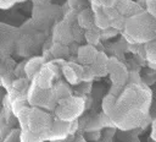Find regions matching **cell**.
<instances>
[{
    "instance_id": "5bb4252c",
    "label": "cell",
    "mask_w": 156,
    "mask_h": 142,
    "mask_svg": "<svg viewBox=\"0 0 156 142\" xmlns=\"http://www.w3.org/2000/svg\"><path fill=\"white\" fill-rule=\"evenodd\" d=\"M54 94H55V99H56V103L61 99H65V98H68L71 97V89L68 88V86H66L65 83H58L55 88H54Z\"/></svg>"
},
{
    "instance_id": "d6986e66",
    "label": "cell",
    "mask_w": 156,
    "mask_h": 142,
    "mask_svg": "<svg viewBox=\"0 0 156 142\" xmlns=\"http://www.w3.org/2000/svg\"><path fill=\"white\" fill-rule=\"evenodd\" d=\"M124 23H126L124 18L121 15H118L116 18H113L112 21H110V27L113 28V29H116V31H118V29H121L124 26Z\"/></svg>"
},
{
    "instance_id": "3957f363",
    "label": "cell",
    "mask_w": 156,
    "mask_h": 142,
    "mask_svg": "<svg viewBox=\"0 0 156 142\" xmlns=\"http://www.w3.org/2000/svg\"><path fill=\"white\" fill-rule=\"evenodd\" d=\"M27 102L34 108H46L55 109L56 99L54 89H40L35 84H30L27 92Z\"/></svg>"
},
{
    "instance_id": "8fae6325",
    "label": "cell",
    "mask_w": 156,
    "mask_h": 142,
    "mask_svg": "<svg viewBox=\"0 0 156 142\" xmlns=\"http://www.w3.org/2000/svg\"><path fill=\"white\" fill-rule=\"evenodd\" d=\"M84 37L88 42L89 45H95L99 43L100 38H101V32L100 29H98L96 27H90L88 29H85V33H84Z\"/></svg>"
},
{
    "instance_id": "603a6c76",
    "label": "cell",
    "mask_w": 156,
    "mask_h": 142,
    "mask_svg": "<svg viewBox=\"0 0 156 142\" xmlns=\"http://www.w3.org/2000/svg\"><path fill=\"white\" fill-rule=\"evenodd\" d=\"M76 142H85V141H84V140H83V138H82V137H80V138H79V140H77V141H76Z\"/></svg>"
},
{
    "instance_id": "ffe728a7",
    "label": "cell",
    "mask_w": 156,
    "mask_h": 142,
    "mask_svg": "<svg viewBox=\"0 0 156 142\" xmlns=\"http://www.w3.org/2000/svg\"><path fill=\"white\" fill-rule=\"evenodd\" d=\"M118 0H101V7H115Z\"/></svg>"
},
{
    "instance_id": "7a4b0ae2",
    "label": "cell",
    "mask_w": 156,
    "mask_h": 142,
    "mask_svg": "<svg viewBox=\"0 0 156 142\" xmlns=\"http://www.w3.org/2000/svg\"><path fill=\"white\" fill-rule=\"evenodd\" d=\"M54 110L57 119L66 122L76 121L84 110V99L80 97L71 95L68 98L58 100Z\"/></svg>"
},
{
    "instance_id": "ac0fdd59",
    "label": "cell",
    "mask_w": 156,
    "mask_h": 142,
    "mask_svg": "<svg viewBox=\"0 0 156 142\" xmlns=\"http://www.w3.org/2000/svg\"><path fill=\"white\" fill-rule=\"evenodd\" d=\"M95 75L93 72V70L90 69V66H83V71H82V77L80 80L84 82H91L94 80Z\"/></svg>"
},
{
    "instance_id": "277c9868",
    "label": "cell",
    "mask_w": 156,
    "mask_h": 142,
    "mask_svg": "<svg viewBox=\"0 0 156 142\" xmlns=\"http://www.w3.org/2000/svg\"><path fill=\"white\" fill-rule=\"evenodd\" d=\"M57 66L54 62L44 64L39 72L33 77L32 83L40 89H52V80L56 76Z\"/></svg>"
},
{
    "instance_id": "7402d4cb",
    "label": "cell",
    "mask_w": 156,
    "mask_h": 142,
    "mask_svg": "<svg viewBox=\"0 0 156 142\" xmlns=\"http://www.w3.org/2000/svg\"><path fill=\"white\" fill-rule=\"evenodd\" d=\"M91 1H93V4H94L95 6L101 7V0H91Z\"/></svg>"
},
{
    "instance_id": "9a60e30c",
    "label": "cell",
    "mask_w": 156,
    "mask_h": 142,
    "mask_svg": "<svg viewBox=\"0 0 156 142\" xmlns=\"http://www.w3.org/2000/svg\"><path fill=\"white\" fill-rule=\"evenodd\" d=\"M27 105H29L28 102H27V97L20 95V97H16L15 99L11 100V110H12V113H13L15 115H16L21 109H23V108L27 106Z\"/></svg>"
},
{
    "instance_id": "6da1fadb",
    "label": "cell",
    "mask_w": 156,
    "mask_h": 142,
    "mask_svg": "<svg viewBox=\"0 0 156 142\" xmlns=\"http://www.w3.org/2000/svg\"><path fill=\"white\" fill-rule=\"evenodd\" d=\"M52 121L54 119L50 116V114H48L40 108L30 106L28 114L27 130H29L38 137L43 138L44 141H48V136L52 127Z\"/></svg>"
},
{
    "instance_id": "9c48e42d",
    "label": "cell",
    "mask_w": 156,
    "mask_h": 142,
    "mask_svg": "<svg viewBox=\"0 0 156 142\" xmlns=\"http://www.w3.org/2000/svg\"><path fill=\"white\" fill-rule=\"evenodd\" d=\"M45 64L44 58L41 56H35L30 60H28L24 64V73L29 80H33V77L39 72V70L41 69V66Z\"/></svg>"
},
{
    "instance_id": "5b68a950",
    "label": "cell",
    "mask_w": 156,
    "mask_h": 142,
    "mask_svg": "<svg viewBox=\"0 0 156 142\" xmlns=\"http://www.w3.org/2000/svg\"><path fill=\"white\" fill-rule=\"evenodd\" d=\"M82 71H83V66L80 64H76V62H65L62 66V73L66 78V81L69 84H77L79 83L82 80Z\"/></svg>"
},
{
    "instance_id": "ba28073f",
    "label": "cell",
    "mask_w": 156,
    "mask_h": 142,
    "mask_svg": "<svg viewBox=\"0 0 156 142\" xmlns=\"http://www.w3.org/2000/svg\"><path fill=\"white\" fill-rule=\"evenodd\" d=\"M107 62H108V58L104 53L98 51V55H96L94 62L90 65V69L93 70L95 76H105L108 72L107 71Z\"/></svg>"
},
{
    "instance_id": "8992f818",
    "label": "cell",
    "mask_w": 156,
    "mask_h": 142,
    "mask_svg": "<svg viewBox=\"0 0 156 142\" xmlns=\"http://www.w3.org/2000/svg\"><path fill=\"white\" fill-rule=\"evenodd\" d=\"M69 133V122L62 121L60 119H54L52 127L48 136V141H61L65 140Z\"/></svg>"
},
{
    "instance_id": "52a82bcc",
    "label": "cell",
    "mask_w": 156,
    "mask_h": 142,
    "mask_svg": "<svg viewBox=\"0 0 156 142\" xmlns=\"http://www.w3.org/2000/svg\"><path fill=\"white\" fill-rule=\"evenodd\" d=\"M96 55H98V50L93 45H89V44L82 45L77 53L78 61L82 66H90L94 62Z\"/></svg>"
},
{
    "instance_id": "cb8c5ba5",
    "label": "cell",
    "mask_w": 156,
    "mask_h": 142,
    "mask_svg": "<svg viewBox=\"0 0 156 142\" xmlns=\"http://www.w3.org/2000/svg\"><path fill=\"white\" fill-rule=\"evenodd\" d=\"M15 2H22V1H26V0H13Z\"/></svg>"
},
{
    "instance_id": "7c38bea8",
    "label": "cell",
    "mask_w": 156,
    "mask_h": 142,
    "mask_svg": "<svg viewBox=\"0 0 156 142\" xmlns=\"http://www.w3.org/2000/svg\"><path fill=\"white\" fill-rule=\"evenodd\" d=\"M115 108H116V98H115V95L107 94L104 98V100H102V110H104V114L110 118L112 115Z\"/></svg>"
},
{
    "instance_id": "30bf717a",
    "label": "cell",
    "mask_w": 156,
    "mask_h": 142,
    "mask_svg": "<svg viewBox=\"0 0 156 142\" xmlns=\"http://www.w3.org/2000/svg\"><path fill=\"white\" fill-rule=\"evenodd\" d=\"M94 27H96L100 31L107 29L110 27V20L105 16L102 10H99L94 13Z\"/></svg>"
},
{
    "instance_id": "e0dca14e",
    "label": "cell",
    "mask_w": 156,
    "mask_h": 142,
    "mask_svg": "<svg viewBox=\"0 0 156 142\" xmlns=\"http://www.w3.org/2000/svg\"><path fill=\"white\" fill-rule=\"evenodd\" d=\"M51 53H52V55H54L55 58H62V56H65L68 51H67L66 45H63V44H61V43H55L54 47H52V49H51Z\"/></svg>"
},
{
    "instance_id": "4fadbf2b",
    "label": "cell",
    "mask_w": 156,
    "mask_h": 142,
    "mask_svg": "<svg viewBox=\"0 0 156 142\" xmlns=\"http://www.w3.org/2000/svg\"><path fill=\"white\" fill-rule=\"evenodd\" d=\"M78 23L80 27H84L85 29L94 27V16H91L88 10H83L78 16Z\"/></svg>"
},
{
    "instance_id": "2e32d148",
    "label": "cell",
    "mask_w": 156,
    "mask_h": 142,
    "mask_svg": "<svg viewBox=\"0 0 156 142\" xmlns=\"http://www.w3.org/2000/svg\"><path fill=\"white\" fill-rule=\"evenodd\" d=\"M20 142H44V140L32 133L29 130H20Z\"/></svg>"
},
{
    "instance_id": "44dd1931",
    "label": "cell",
    "mask_w": 156,
    "mask_h": 142,
    "mask_svg": "<svg viewBox=\"0 0 156 142\" xmlns=\"http://www.w3.org/2000/svg\"><path fill=\"white\" fill-rule=\"evenodd\" d=\"M15 4L13 0H0V7L1 9H9Z\"/></svg>"
}]
</instances>
